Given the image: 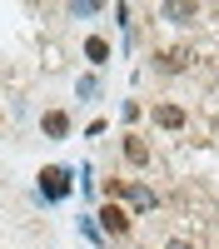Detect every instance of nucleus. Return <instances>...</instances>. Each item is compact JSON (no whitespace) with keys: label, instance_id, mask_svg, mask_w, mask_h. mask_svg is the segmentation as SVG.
Returning <instances> with one entry per match:
<instances>
[{"label":"nucleus","instance_id":"f257e3e1","mask_svg":"<svg viewBox=\"0 0 219 249\" xmlns=\"http://www.w3.org/2000/svg\"><path fill=\"white\" fill-rule=\"evenodd\" d=\"M40 190H45V199H65L70 195V170H65V164L40 170Z\"/></svg>","mask_w":219,"mask_h":249},{"label":"nucleus","instance_id":"6e6552de","mask_svg":"<svg viewBox=\"0 0 219 249\" xmlns=\"http://www.w3.org/2000/svg\"><path fill=\"white\" fill-rule=\"evenodd\" d=\"M125 155H130L135 164H145V160H150V150H145V140H130V144H125Z\"/></svg>","mask_w":219,"mask_h":249},{"label":"nucleus","instance_id":"7ed1b4c3","mask_svg":"<svg viewBox=\"0 0 219 249\" xmlns=\"http://www.w3.org/2000/svg\"><path fill=\"white\" fill-rule=\"evenodd\" d=\"M45 135H50V140H65V135H70V115H65V110H50V115H45Z\"/></svg>","mask_w":219,"mask_h":249},{"label":"nucleus","instance_id":"f03ea898","mask_svg":"<svg viewBox=\"0 0 219 249\" xmlns=\"http://www.w3.org/2000/svg\"><path fill=\"white\" fill-rule=\"evenodd\" d=\"M100 224H105V234H130V214L119 210V204H105V210H100Z\"/></svg>","mask_w":219,"mask_h":249},{"label":"nucleus","instance_id":"1a4fd4ad","mask_svg":"<svg viewBox=\"0 0 219 249\" xmlns=\"http://www.w3.org/2000/svg\"><path fill=\"white\" fill-rule=\"evenodd\" d=\"M85 55H90V60H95V65H100V60H105V55H110V45H105V40H90V45H85Z\"/></svg>","mask_w":219,"mask_h":249},{"label":"nucleus","instance_id":"20e7f679","mask_svg":"<svg viewBox=\"0 0 219 249\" xmlns=\"http://www.w3.org/2000/svg\"><path fill=\"white\" fill-rule=\"evenodd\" d=\"M154 120L165 124V130H179V124H185V110L179 105H154Z\"/></svg>","mask_w":219,"mask_h":249},{"label":"nucleus","instance_id":"9d476101","mask_svg":"<svg viewBox=\"0 0 219 249\" xmlns=\"http://www.w3.org/2000/svg\"><path fill=\"white\" fill-rule=\"evenodd\" d=\"M165 249H194V244H185V239H169V244H165Z\"/></svg>","mask_w":219,"mask_h":249},{"label":"nucleus","instance_id":"0eeeda50","mask_svg":"<svg viewBox=\"0 0 219 249\" xmlns=\"http://www.w3.org/2000/svg\"><path fill=\"white\" fill-rule=\"evenodd\" d=\"M185 60H189L185 50H169V55H159V65H165V70H185Z\"/></svg>","mask_w":219,"mask_h":249},{"label":"nucleus","instance_id":"423d86ee","mask_svg":"<svg viewBox=\"0 0 219 249\" xmlns=\"http://www.w3.org/2000/svg\"><path fill=\"white\" fill-rule=\"evenodd\" d=\"M125 195L135 199V210H154V195L145 190V184H125Z\"/></svg>","mask_w":219,"mask_h":249},{"label":"nucleus","instance_id":"39448f33","mask_svg":"<svg viewBox=\"0 0 219 249\" xmlns=\"http://www.w3.org/2000/svg\"><path fill=\"white\" fill-rule=\"evenodd\" d=\"M159 15L174 20V25H189V20L199 15V5H159Z\"/></svg>","mask_w":219,"mask_h":249}]
</instances>
